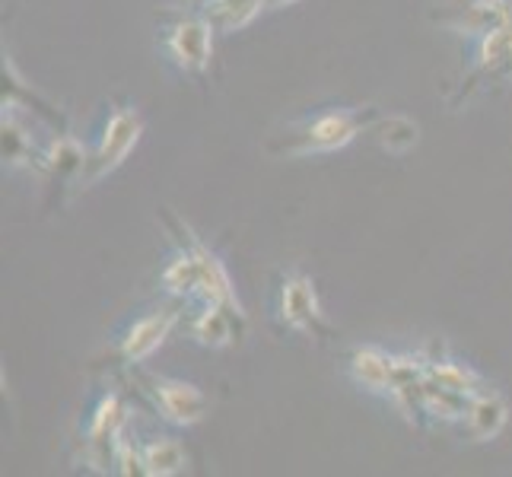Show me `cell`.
<instances>
[{
  "label": "cell",
  "instance_id": "6da1fadb",
  "mask_svg": "<svg viewBox=\"0 0 512 477\" xmlns=\"http://www.w3.org/2000/svg\"><path fill=\"white\" fill-rule=\"evenodd\" d=\"M382 118L376 105H341V109L315 112L303 121H296L287 131L274 134L264 150L271 156H315V153H334L344 150L350 140L369 134V128Z\"/></svg>",
  "mask_w": 512,
  "mask_h": 477
},
{
  "label": "cell",
  "instance_id": "7a4b0ae2",
  "mask_svg": "<svg viewBox=\"0 0 512 477\" xmlns=\"http://www.w3.org/2000/svg\"><path fill=\"white\" fill-rule=\"evenodd\" d=\"M160 48L185 77L207 83L210 61H214V32L217 26L198 10H160L156 13Z\"/></svg>",
  "mask_w": 512,
  "mask_h": 477
},
{
  "label": "cell",
  "instance_id": "3957f363",
  "mask_svg": "<svg viewBox=\"0 0 512 477\" xmlns=\"http://www.w3.org/2000/svg\"><path fill=\"white\" fill-rule=\"evenodd\" d=\"M512 83V20L474 39V55L458 80L455 93H449V109H462L474 93H500Z\"/></svg>",
  "mask_w": 512,
  "mask_h": 477
},
{
  "label": "cell",
  "instance_id": "277c9868",
  "mask_svg": "<svg viewBox=\"0 0 512 477\" xmlns=\"http://www.w3.org/2000/svg\"><path fill=\"white\" fill-rule=\"evenodd\" d=\"M147 121L140 115L137 105H128V102H112L109 105V115H105V125H102V134L96 140V147L86 159V166L77 179V191H86L99 185L105 175L115 172L121 163L128 159V153L137 147L140 134H144Z\"/></svg>",
  "mask_w": 512,
  "mask_h": 477
},
{
  "label": "cell",
  "instance_id": "5b68a950",
  "mask_svg": "<svg viewBox=\"0 0 512 477\" xmlns=\"http://www.w3.org/2000/svg\"><path fill=\"white\" fill-rule=\"evenodd\" d=\"M128 379L137 392L147 398V404L156 411V417H160L163 423H169V427H194V423H201L210 411L207 395L191 382L150 373V369H144V366L128 369Z\"/></svg>",
  "mask_w": 512,
  "mask_h": 477
},
{
  "label": "cell",
  "instance_id": "8992f818",
  "mask_svg": "<svg viewBox=\"0 0 512 477\" xmlns=\"http://www.w3.org/2000/svg\"><path fill=\"white\" fill-rule=\"evenodd\" d=\"M160 217L166 223V229L172 233V239L185 245V249L194 255V261H198V271H201V287H198V296H194V303H214V306H223L229 309L236 318H242V322H249L245 318V309L239 303V296H236V287H233V280H229L226 268H223V261L217 258V252H210V245H204L198 236H194V229L182 220V217H175L169 207H160Z\"/></svg>",
  "mask_w": 512,
  "mask_h": 477
},
{
  "label": "cell",
  "instance_id": "52a82bcc",
  "mask_svg": "<svg viewBox=\"0 0 512 477\" xmlns=\"http://www.w3.org/2000/svg\"><path fill=\"white\" fill-rule=\"evenodd\" d=\"M277 322L284 328H290V331L309 334V338H315V341H331L334 338V328L325 322V315H322L315 284L306 274H296V271L280 277Z\"/></svg>",
  "mask_w": 512,
  "mask_h": 477
},
{
  "label": "cell",
  "instance_id": "ba28073f",
  "mask_svg": "<svg viewBox=\"0 0 512 477\" xmlns=\"http://www.w3.org/2000/svg\"><path fill=\"white\" fill-rule=\"evenodd\" d=\"M182 312L172 306H160L147 315L134 318V322L125 328V334L118 338V344L109 353V363L121 366V369H134L144 366V360H150L156 350L166 344V338L172 334V328L179 325ZM105 363V366H109Z\"/></svg>",
  "mask_w": 512,
  "mask_h": 477
},
{
  "label": "cell",
  "instance_id": "9c48e42d",
  "mask_svg": "<svg viewBox=\"0 0 512 477\" xmlns=\"http://www.w3.org/2000/svg\"><path fill=\"white\" fill-rule=\"evenodd\" d=\"M430 20L458 35L481 39L484 32L512 20V0H449L430 13Z\"/></svg>",
  "mask_w": 512,
  "mask_h": 477
},
{
  "label": "cell",
  "instance_id": "30bf717a",
  "mask_svg": "<svg viewBox=\"0 0 512 477\" xmlns=\"http://www.w3.org/2000/svg\"><path fill=\"white\" fill-rule=\"evenodd\" d=\"M245 325L249 322H242V318H236L229 309L214 306V303H198V309L185 315L188 338L201 347H210V350H220V347H229L233 341H239L245 334Z\"/></svg>",
  "mask_w": 512,
  "mask_h": 477
},
{
  "label": "cell",
  "instance_id": "8fae6325",
  "mask_svg": "<svg viewBox=\"0 0 512 477\" xmlns=\"http://www.w3.org/2000/svg\"><path fill=\"white\" fill-rule=\"evenodd\" d=\"M347 376L360 388L382 398H392L395 388V353H385L382 347H353L347 357Z\"/></svg>",
  "mask_w": 512,
  "mask_h": 477
},
{
  "label": "cell",
  "instance_id": "7c38bea8",
  "mask_svg": "<svg viewBox=\"0 0 512 477\" xmlns=\"http://www.w3.org/2000/svg\"><path fill=\"white\" fill-rule=\"evenodd\" d=\"M423 369H427V379L436 382L439 388H449L455 395L474 398L484 392V379L474 373L468 363H458L452 357H446L443 344H433L430 353H423Z\"/></svg>",
  "mask_w": 512,
  "mask_h": 477
},
{
  "label": "cell",
  "instance_id": "4fadbf2b",
  "mask_svg": "<svg viewBox=\"0 0 512 477\" xmlns=\"http://www.w3.org/2000/svg\"><path fill=\"white\" fill-rule=\"evenodd\" d=\"M509 420V408L500 392H490V388H484L481 395H474L468 401V411L462 417L465 423V433L468 439H474V443H490V439H497L506 427Z\"/></svg>",
  "mask_w": 512,
  "mask_h": 477
},
{
  "label": "cell",
  "instance_id": "5bb4252c",
  "mask_svg": "<svg viewBox=\"0 0 512 477\" xmlns=\"http://www.w3.org/2000/svg\"><path fill=\"white\" fill-rule=\"evenodd\" d=\"M42 159H45L42 175H51V179H58L61 185H77L90 153L83 150V144L77 137H70L67 131H55V137L45 144Z\"/></svg>",
  "mask_w": 512,
  "mask_h": 477
},
{
  "label": "cell",
  "instance_id": "9a60e30c",
  "mask_svg": "<svg viewBox=\"0 0 512 477\" xmlns=\"http://www.w3.org/2000/svg\"><path fill=\"white\" fill-rule=\"evenodd\" d=\"M201 287V271L194 255L185 249V245L175 242V255L163 264L160 271V290L172 299H194Z\"/></svg>",
  "mask_w": 512,
  "mask_h": 477
},
{
  "label": "cell",
  "instance_id": "2e32d148",
  "mask_svg": "<svg viewBox=\"0 0 512 477\" xmlns=\"http://www.w3.org/2000/svg\"><path fill=\"white\" fill-rule=\"evenodd\" d=\"M147 477H172L188 468V452L175 436H147L140 439Z\"/></svg>",
  "mask_w": 512,
  "mask_h": 477
},
{
  "label": "cell",
  "instance_id": "e0dca14e",
  "mask_svg": "<svg viewBox=\"0 0 512 477\" xmlns=\"http://www.w3.org/2000/svg\"><path fill=\"white\" fill-rule=\"evenodd\" d=\"M191 7L204 13L217 26V32H236L249 26L261 10H268L264 0H194Z\"/></svg>",
  "mask_w": 512,
  "mask_h": 477
},
{
  "label": "cell",
  "instance_id": "ac0fdd59",
  "mask_svg": "<svg viewBox=\"0 0 512 477\" xmlns=\"http://www.w3.org/2000/svg\"><path fill=\"white\" fill-rule=\"evenodd\" d=\"M45 147H39L32 140V134L20 125L16 118H7L4 112V163L10 169H32V172H45V159H42Z\"/></svg>",
  "mask_w": 512,
  "mask_h": 477
},
{
  "label": "cell",
  "instance_id": "d6986e66",
  "mask_svg": "<svg viewBox=\"0 0 512 477\" xmlns=\"http://www.w3.org/2000/svg\"><path fill=\"white\" fill-rule=\"evenodd\" d=\"M369 134H373L376 144L388 153H408L417 147V140H420L417 121L404 118V115H382L376 125L369 128Z\"/></svg>",
  "mask_w": 512,
  "mask_h": 477
},
{
  "label": "cell",
  "instance_id": "ffe728a7",
  "mask_svg": "<svg viewBox=\"0 0 512 477\" xmlns=\"http://www.w3.org/2000/svg\"><path fill=\"white\" fill-rule=\"evenodd\" d=\"M26 102V105H32L35 112H39L45 121H51L58 131H67V118H64V112H58L55 105L51 102H45L42 96H35L29 86L16 77V70H13V64L10 61H4V105H16V102Z\"/></svg>",
  "mask_w": 512,
  "mask_h": 477
},
{
  "label": "cell",
  "instance_id": "44dd1931",
  "mask_svg": "<svg viewBox=\"0 0 512 477\" xmlns=\"http://www.w3.org/2000/svg\"><path fill=\"white\" fill-rule=\"evenodd\" d=\"M268 10H277V7H287V4H296V0H264Z\"/></svg>",
  "mask_w": 512,
  "mask_h": 477
}]
</instances>
